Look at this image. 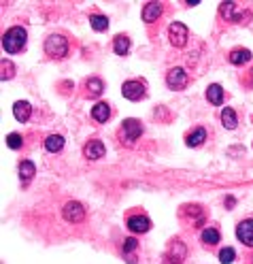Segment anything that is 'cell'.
I'll return each mask as SVG.
<instances>
[{
  "label": "cell",
  "mask_w": 253,
  "mask_h": 264,
  "mask_svg": "<svg viewBox=\"0 0 253 264\" xmlns=\"http://www.w3.org/2000/svg\"><path fill=\"white\" fill-rule=\"evenodd\" d=\"M26 30L22 26H13V28H9L7 32L3 34V47H5V52L7 54H17V52H22V49L26 47Z\"/></svg>",
  "instance_id": "cell-1"
},
{
  "label": "cell",
  "mask_w": 253,
  "mask_h": 264,
  "mask_svg": "<svg viewBox=\"0 0 253 264\" xmlns=\"http://www.w3.org/2000/svg\"><path fill=\"white\" fill-rule=\"evenodd\" d=\"M45 52L52 58H64L68 54V40L62 34H52L45 40Z\"/></svg>",
  "instance_id": "cell-2"
},
{
  "label": "cell",
  "mask_w": 253,
  "mask_h": 264,
  "mask_svg": "<svg viewBox=\"0 0 253 264\" xmlns=\"http://www.w3.org/2000/svg\"><path fill=\"white\" fill-rule=\"evenodd\" d=\"M168 36H170V43H173L175 47H183L187 43V38H189V30L181 22H175L168 28Z\"/></svg>",
  "instance_id": "cell-3"
},
{
  "label": "cell",
  "mask_w": 253,
  "mask_h": 264,
  "mask_svg": "<svg viewBox=\"0 0 253 264\" xmlns=\"http://www.w3.org/2000/svg\"><path fill=\"white\" fill-rule=\"evenodd\" d=\"M83 217H85V209H83L81 202L70 200V202H66V205H64V219L66 222L79 224V222H83Z\"/></svg>",
  "instance_id": "cell-4"
},
{
  "label": "cell",
  "mask_w": 253,
  "mask_h": 264,
  "mask_svg": "<svg viewBox=\"0 0 253 264\" xmlns=\"http://www.w3.org/2000/svg\"><path fill=\"white\" fill-rule=\"evenodd\" d=\"M187 73L183 68H170L168 70V75H166V83L170 90H181V87H185L187 85Z\"/></svg>",
  "instance_id": "cell-5"
},
{
  "label": "cell",
  "mask_w": 253,
  "mask_h": 264,
  "mask_svg": "<svg viewBox=\"0 0 253 264\" xmlns=\"http://www.w3.org/2000/svg\"><path fill=\"white\" fill-rule=\"evenodd\" d=\"M121 94L128 100H140L145 96V85L140 83V81H126V83L121 85Z\"/></svg>",
  "instance_id": "cell-6"
},
{
  "label": "cell",
  "mask_w": 253,
  "mask_h": 264,
  "mask_svg": "<svg viewBox=\"0 0 253 264\" xmlns=\"http://www.w3.org/2000/svg\"><path fill=\"white\" fill-rule=\"evenodd\" d=\"M143 135V126L138 119H126L124 121V139L126 143H134V141Z\"/></svg>",
  "instance_id": "cell-7"
},
{
  "label": "cell",
  "mask_w": 253,
  "mask_h": 264,
  "mask_svg": "<svg viewBox=\"0 0 253 264\" xmlns=\"http://www.w3.org/2000/svg\"><path fill=\"white\" fill-rule=\"evenodd\" d=\"M236 237L247 247H253V219H245L236 226Z\"/></svg>",
  "instance_id": "cell-8"
},
{
  "label": "cell",
  "mask_w": 253,
  "mask_h": 264,
  "mask_svg": "<svg viewBox=\"0 0 253 264\" xmlns=\"http://www.w3.org/2000/svg\"><path fill=\"white\" fill-rule=\"evenodd\" d=\"M105 151H107V147H105L103 141H89V143L85 145V149H83V154L89 160H100L105 156Z\"/></svg>",
  "instance_id": "cell-9"
},
{
  "label": "cell",
  "mask_w": 253,
  "mask_h": 264,
  "mask_svg": "<svg viewBox=\"0 0 253 264\" xmlns=\"http://www.w3.org/2000/svg\"><path fill=\"white\" fill-rule=\"evenodd\" d=\"M151 228V222L145 215H132L128 217V230L130 232H147Z\"/></svg>",
  "instance_id": "cell-10"
},
{
  "label": "cell",
  "mask_w": 253,
  "mask_h": 264,
  "mask_svg": "<svg viewBox=\"0 0 253 264\" xmlns=\"http://www.w3.org/2000/svg\"><path fill=\"white\" fill-rule=\"evenodd\" d=\"M30 113H32V107H30V103H26V100H17L13 105V115L17 121H28Z\"/></svg>",
  "instance_id": "cell-11"
},
{
  "label": "cell",
  "mask_w": 253,
  "mask_h": 264,
  "mask_svg": "<svg viewBox=\"0 0 253 264\" xmlns=\"http://www.w3.org/2000/svg\"><path fill=\"white\" fill-rule=\"evenodd\" d=\"M160 15H162V5H160V3H149V5H145V9H143V22L151 24V22H156Z\"/></svg>",
  "instance_id": "cell-12"
},
{
  "label": "cell",
  "mask_w": 253,
  "mask_h": 264,
  "mask_svg": "<svg viewBox=\"0 0 253 264\" xmlns=\"http://www.w3.org/2000/svg\"><path fill=\"white\" fill-rule=\"evenodd\" d=\"M36 175V166H34V162H30V160H22L19 162V179L24 181H30Z\"/></svg>",
  "instance_id": "cell-13"
},
{
  "label": "cell",
  "mask_w": 253,
  "mask_h": 264,
  "mask_svg": "<svg viewBox=\"0 0 253 264\" xmlns=\"http://www.w3.org/2000/svg\"><path fill=\"white\" fill-rule=\"evenodd\" d=\"M207 98H209L211 105H221V103H224V87L217 85V83L209 85L207 87Z\"/></svg>",
  "instance_id": "cell-14"
},
{
  "label": "cell",
  "mask_w": 253,
  "mask_h": 264,
  "mask_svg": "<svg viewBox=\"0 0 253 264\" xmlns=\"http://www.w3.org/2000/svg\"><path fill=\"white\" fill-rule=\"evenodd\" d=\"M202 141H207V130L205 128H196L194 132H189V135H187L185 143H187V147H198V145H202Z\"/></svg>",
  "instance_id": "cell-15"
},
{
  "label": "cell",
  "mask_w": 253,
  "mask_h": 264,
  "mask_svg": "<svg viewBox=\"0 0 253 264\" xmlns=\"http://www.w3.org/2000/svg\"><path fill=\"white\" fill-rule=\"evenodd\" d=\"M92 117L103 124V121H107V119L111 117V107H109L107 103H98V105H94V109H92Z\"/></svg>",
  "instance_id": "cell-16"
},
{
  "label": "cell",
  "mask_w": 253,
  "mask_h": 264,
  "mask_svg": "<svg viewBox=\"0 0 253 264\" xmlns=\"http://www.w3.org/2000/svg\"><path fill=\"white\" fill-rule=\"evenodd\" d=\"M64 147V137H60V135H49L45 139V149L47 151H52V154H56V151H60Z\"/></svg>",
  "instance_id": "cell-17"
},
{
  "label": "cell",
  "mask_w": 253,
  "mask_h": 264,
  "mask_svg": "<svg viewBox=\"0 0 253 264\" xmlns=\"http://www.w3.org/2000/svg\"><path fill=\"white\" fill-rule=\"evenodd\" d=\"M219 11H221V15H224L226 19H230V22H240V19H242V17L236 15V3H221Z\"/></svg>",
  "instance_id": "cell-18"
},
{
  "label": "cell",
  "mask_w": 253,
  "mask_h": 264,
  "mask_svg": "<svg viewBox=\"0 0 253 264\" xmlns=\"http://www.w3.org/2000/svg\"><path fill=\"white\" fill-rule=\"evenodd\" d=\"M249 60H251V52H249V49H234V52L230 54V62L236 64V66L238 64H247Z\"/></svg>",
  "instance_id": "cell-19"
},
{
  "label": "cell",
  "mask_w": 253,
  "mask_h": 264,
  "mask_svg": "<svg viewBox=\"0 0 253 264\" xmlns=\"http://www.w3.org/2000/svg\"><path fill=\"white\" fill-rule=\"evenodd\" d=\"M113 49H115L117 56H126V54L130 52V38L124 36V34L115 36V40H113Z\"/></svg>",
  "instance_id": "cell-20"
},
{
  "label": "cell",
  "mask_w": 253,
  "mask_h": 264,
  "mask_svg": "<svg viewBox=\"0 0 253 264\" xmlns=\"http://www.w3.org/2000/svg\"><path fill=\"white\" fill-rule=\"evenodd\" d=\"M221 121H224V128H228V130H234L236 124H238L236 113H234V111H232L230 107H226L224 111H221Z\"/></svg>",
  "instance_id": "cell-21"
},
{
  "label": "cell",
  "mask_w": 253,
  "mask_h": 264,
  "mask_svg": "<svg viewBox=\"0 0 253 264\" xmlns=\"http://www.w3.org/2000/svg\"><path fill=\"white\" fill-rule=\"evenodd\" d=\"M200 237H202V243H207V245H215V243H219V232L215 228H205Z\"/></svg>",
  "instance_id": "cell-22"
},
{
  "label": "cell",
  "mask_w": 253,
  "mask_h": 264,
  "mask_svg": "<svg viewBox=\"0 0 253 264\" xmlns=\"http://www.w3.org/2000/svg\"><path fill=\"white\" fill-rule=\"evenodd\" d=\"M87 92H89V96H100L103 94V90H105V85H103V81L100 79H87Z\"/></svg>",
  "instance_id": "cell-23"
},
{
  "label": "cell",
  "mask_w": 253,
  "mask_h": 264,
  "mask_svg": "<svg viewBox=\"0 0 253 264\" xmlns=\"http://www.w3.org/2000/svg\"><path fill=\"white\" fill-rule=\"evenodd\" d=\"M89 24H92L94 30H98V32H103V30L109 28V19L105 15H92L89 17Z\"/></svg>",
  "instance_id": "cell-24"
},
{
  "label": "cell",
  "mask_w": 253,
  "mask_h": 264,
  "mask_svg": "<svg viewBox=\"0 0 253 264\" xmlns=\"http://www.w3.org/2000/svg\"><path fill=\"white\" fill-rule=\"evenodd\" d=\"M22 143H24V139H22V135H17V132H11V135L7 137V145L11 149H19Z\"/></svg>",
  "instance_id": "cell-25"
},
{
  "label": "cell",
  "mask_w": 253,
  "mask_h": 264,
  "mask_svg": "<svg viewBox=\"0 0 253 264\" xmlns=\"http://www.w3.org/2000/svg\"><path fill=\"white\" fill-rule=\"evenodd\" d=\"M234 258H236V251L232 249V247H226V249H221V251H219V260L224 262V264L234 262Z\"/></svg>",
  "instance_id": "cell-26"
},
{
  "label": "cell",
  "mask_w": 253,
  "mask_h": 264,
  "mask_svg": "<svg viewBox=\"0 0 253 264\" xmlns=\"http://www.w3.org/2000/svg\"><path fill=\"white\" fill-rule=\"evenodd\" d=\"M13 70H15V66L9 62V60H3V81L5 79H11L13 77Z\"/></svg>",
  "instance_id": "cell-27"
},
{
  "label": "cell",
  "mask_w": 253,
  "mask_h": 264,
  "mask_svg": "<svg viewBox=\"0 0 253 264\" xmlns=\"http://www.w3.org/2000/svg\"><path fill=\"white\" fill-rule=\"evenodd\" d=\"M136 247H138L136 239H126V241H124V253H130V251H134Z\"/></svg>",
  "instance_id": "cell-28"
},
{
  "label": "cell",
  "mask_w": 253,
  "mask_h": 264,
  "mask_svg": "<svg viewBox=\"0 0 253 264\" xmlns=\"http://www.w3.org/2000/svg\"><path fill=\"white\" fill-rule=\"evenodd\" d=\"M249 77H251V81H249V85L253 87V68H251V73H249Z\"/></svg>",
  "instance_id": "cell-29"
}]
</instances>
